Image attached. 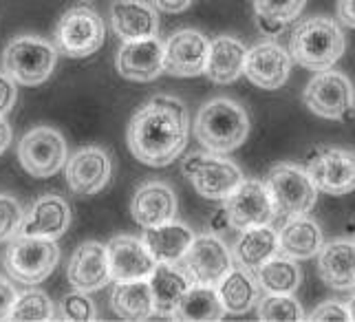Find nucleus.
I'll list each match as a JSON object with an SVG mask.
<instances>
[{
    "label": "nucleus",
    "mask_w": 355,
    "mask_h": 322,
    "mask_svg": "<svg viewBox=\"0 0 355 322\" xmlns=\"http://www.w3.org/2000/svg\"><path fill=\"white\" fill-rule=\"evenodd\" d=\"M188 135V108L177 97L155 95L130 117L126 139L135 159L150 168H164L183 153Z\"/></svg>",
    "instance_id": "f257e3e1"
},
{
    "label": "nucleus",
    "mask_w": 355,
    "mask_h": 322,
    "mask_svg": "<svg viewBox=\"0 0 355 322\" xmlns=\"http://www.w3.org/2000/svg\"><path fill=\"white\" fill-rule=\"evenodd\" d=\"M194 135L207 153L223 155L236 151L250 135L248 110L234 100H227V97L210 100L197 113Z\"/></svg>",
    "instance_id": "f03ea898"
},
{
    "label": "nucleus",
    "mask_w": 355,
    "mask_h": 322,
    "mask_svg": "<svg viewBox=\"0 0 355 322\" xmlns=\"http://www.w3.org/2000/svg\"><path fill=\"white\" fill-rule=\"evenodd\" d=\"M345 49L347 40L338 22L322 16L300 22L289 40L291 62L311 71L331 69L345 56Z\"/></svg>",
    "instance_id": "7ed1b4c3"
},
{
    "label": "nucleus",
    "mask_w": 355,
    "mask_h": 322,
    "mask_svg": "<svg viewBox=\"0 0 355 322\" xmlns=\"http://www.w3.org/2000/svg\"><path fill=\"white\" fill-rule=\"evenodd\" d=\"M58 51L51 42L35 35H20L11 40L3 53V69L16 84L40 86L51 78Z\"/></svg>",
    "instance_id": "20e7f679"
},
{
    "label": "nucleus",
    "mask_w": 355,
    "mask_h": 322,
    "mask_svg": "<svg viewBox=\"0 0 355 322\" xmlns=\"http://www.w3.org/2000/svg\"><path fill=\"white\" fill-rule=\"evenodd\" d=\"M60 261V247L55 239L31 237V234H18L11 239V245L5 256V267L11 278L24 285L42 282L53 274Z\"/></svg>",
    "instance_id": "39448f33"
},
{
    "label": "nucleus",
    "mask_w": 355,
    "mask_h": 322,
    "mask_svg": "<svg viewBox=\"0 0 355 322\" xmlns=\"http://www.w3.org/2000/svg\"><path fill=\"white\" fill-rule=\"evenodd\" d=\"M265 185L272 194L276 217H300L309 214L315 201L318 190L309 172L296 164H278L267 172Z\"/></svg>",
    "instance_id": "423d86ee"
},
{
    "label": "nucleus",
    "mask_w": 355,
    "mask_h": 322,
    "mask_svg": "<svg viewBox=\"0 0 355 322\" xmlns=\"http://www.w3.org/2000/svg\"><path fill=\"white\" fill-rule=\"evenodd\" d=\"M302 100L322 119L347 121L355 117V86L340 71H318L304 89Z\"/></svg>",
    "instance_id": "0eeeda50"
},
{
    "label": "nucleus",
    "mask_w": 355,
    "mask_h": 322,
    "mask_svg": "<svg viewBox=\"0 0 355 322\" xmlns=\"http://www.w3.org/2000/svg\"><path fill=\"white\" fill-rule=\"evenodd\" d=\"M183 175L205 199L225 201L243 181V172L234 161L214 153H197L183 159Z\"/></svg>",
    "instance_id": "6e6552de"
},
{
    "label": "nucleus",
    "mask_w": 355,
    "mask_h": 322,
    "mask_svg": "<svg viewBox=\"0 0 355 322\" xmlns=\"http://www.w3.org/2000/svg\"><path fill=\"white\" fill-rule=\"evenodd\" d=\"M69 159L67 139L51 126H38L22 135L18 144V161L31 177L46 179L62 170Z\"/></svg>",
    "instance_id": "1a4fd4ad"
},
{
    "label": "nucleus",
    "mask_w": 355,
    "mask_h": 322,
    "mask_svg": "<svg viewBox=\"0 0 355 322\" xmlns=\"http://www.w3.org/2000/svg\"><path fill=\"white\" fill-rule=\"evenodd\" d=\"M104 20L91 7L69 9L55 27V46L69 58L93 56L104 44Z\"/></svg>",
    "instance_id": "9d476101"
},
{
    "label": "nucleus",
    "mask_w": 355,
    "mask_h": 322,
    "mask_svg": "<svg viewBox=\"0 0 355 322\" xmlns=\"http://www.w3.org/2000/svg\"><path fill=\"white\" fill-rule=\"evenodd\" d=\"M309 177L318 192L342 196L355 192V153L347 148L320 146L307 157Z\"/></svg>",
    "instance_id": "9b49d317"
},
{
    "label": "nucleus",
    "mask_w": 355,
    "mask_h": 322,
    "mask_svg": "<svg viewBox=\"0 0 355 322\" xmlns=\"http://www.w3.org/2000/svg\"><path fill=\"white\" fill-rule=\"evenodd\" d=\"M181 261L192 282L216 287L232 269V252L216 234H201L192 239Z\"/></svg>",
    "instance_id": "f8f14e48"
},
{
    "label": "nucleus",
    "mask_w": 355,
    "mask_h": 322,
    "mask_svg": "<svg viewBox=\"0 0 355 322\" xmlns=\"http://www.w3.org/2000/svg\"><path fill=\"white\" fill-rule=\"evenodd\" d=\"M225 214L232 228L248 230L256 226H269L276 219V210L267 185L256 179H243L239 188L225 199Z\"/></svg>",
    "instance_id": "ddd939ff"
},
{
    "label": "nucleus",
    "mask_w": 355,
    "mask_h": 322,
    "mask_svg": "<svg viewBox=\"0 0 355 322\" xmlns=\"http://www.w3.org/2000/svg\"><path fill=\"white\" fill-rule=\"evenodd\" d=\"M210 40L197 29H181L164 44V71L175 78H197L205 73Z\"/></svg>",
    "instance_id": "4468645a"
},
{
    "label": "nucleus",
    "mask_w": 355,
    "mask_h": 322,
    "mask_svg": "<svg viewBox=\"0 0 355 322\" xmlns=\"http://www.w3.org/2000/svg\"><path fill=\"white\" fill-rule=\"evenodd\" d=\"M67 183L76 194H97L111 181L113 164L104 148L87 146L71 155L64 164Z\"/></svg>",
    "instance_id": "2eb2a0df"
},
{
    "label": "nucleus",
    "mask_w": 355,
    "mask_h": 322,
    "mask_svg": "<svg viewBox=\"0 0 355 322\" xmlns=\"http://www.w3.org/2000/svg\"><path fill=\"white\" fill-rule=\"evenodd\" d=\"M108 269H111V280H141L153 274L157 261L148 252L146 243L130 234H119L106 245Z\"/></svg>",
    "instance_id": "dca6fc26"
},
{
    "label": "nucleus",
    "mask_w": 355,
    "mask_h": 322,
    "mask_svg": "<svg viewBox=\"0 0 355 322\" xmlns=\"http://www.w3.org/2000/svg\"><path fill=\"white\" fill-rule=\"evenodd\" d=\"M243 73L259 89L276 91L289 80L291 56L276 42H261L248 51Z\"/></svg>",
    "instance_id": "f3484780"
},
{
    "label": "nucleus",
    "mask_w": 355,
    "mask_h": 322,
    "mask_svg": "<svg viewBox=\"0 0 355 322\" xmlns=\"http://www.w3.org/2000/svg\"><path fill=\"white\" fill-rule=\"evenodd\" d=\"M115 67L130 82H153L164 73V44L159 38L128 40L119 46Z\"/></svg>",
    "instance_id": "a211bd4d"
},
{
    "label": "nucleus",
    "mask_w": 355,
    "mask_h": 322,
    "mask_svg": "<svg viewBox=\"0 0 355 322\" xmlns=\"http://www.w3.org/2000/svg\"><path fill=\"white\" fill-rule=\"evenodd\" d=\"M67 278L76 291L93 294V291L104 289L106 285L111 282L106 245L97 241L82 243L71 256L69 267H67Z\"/></svg>",
    "instance_id": "6ab92c4d"
},
{
    "label": "nucleus",
    "mask_w": 355,
    "mask_h": 322,
    "mask_svg": "<svg viewBox=\"0 0 355 322\" xmlns=\"http://www.w3.org/2000/svg\"><path fill=\"white\" fill-rule=\"evenodd\" d=\"M111 24L124 42L155 38L159 33V14L146 0H113Z\"/></svg>",
    "instance_id": "aec40b11"
},
{
    "label": "nucleus",
    "mask_w": 355,
    "mask_h": 322,
    "mask_svg": "<svg viewBox=\"0 0 355 322\" xmlns=\"http://www.w3.org/2000/svg\"><path fill=\"white\" fill-rule=\"evenodd\" d=\"M130 214L141 228L173 221L177 214L175 190L164 181H148L139 185L130 201Z\"/></svg>",
    "instance_id": "412c9836"
},
{
    "label": "nucleus",
    "mask_w": 355,
    "mask_h": 322,
    "mask_svg": "<svg viewBox=\"0 0 355 322\" xmlns=\"http://www.w3.org/2000/svg\"><path fill=\"white\" fill-rule=\"evenodd\" d=\"M318 274L331 289L349 291L355 287V241L334 239L318 252Z\"/></svg>",
    "instance_id": "4be33fe9"
},
{
    "label": "nucleus",
    "mask_w": 355,
    "mask_h": 322,
    "mask_svg": "<svg viewBox=\"0 0 355 322\" xmlns=\"http://www.w3.org/2000/svg\"><path fill=\"white\" fill-rule=\"evenodd\" d=\"M71 226V207L58 194H44L35 201L22 221L20 234L44 239H60Z\"/></svg>",
    "instance_id": "5701e85b"
},
{
    "label": "nucleus",
    "mask_w": 355,
    "mask_h": 322,
    "mask_svg": "<svg viewBox=\"0 0 355 322\" xmlns=\"http://www.w3.org/2000/svg\"><path fill=\"white\" fill-rule=\"evenodd\" d=\"M324 245L322 230L318 223L307 219V214L289 217L278 234V252L293 261H309L315 258L320 247Z\"/></svg>",
    "instance_id": "b1692460"
},
{
    "label": "nucleus",
    "mask_w": 355,
    "mask_h": 322,
    "mask_svg": "<svg viewBox=\"0 0 355 322\" xmlns=\"http://www.w3.org/2000/svg\"><path fill=\"white\" fill-rule=\"evenodd\" d=\"M144 230L146 232L141 241L146 243L157 263H179L194 239V232L186 223H179L175 219Z\"/></svg>",
    "instance_id": "393cba45"
},
{
    "label": "nucleus",
    "mask_w": 355,
    "mask_h": 322,
    "mask_svg": "<svg viewBox=\"0 0 355 322\" xmlns=\"http://www.w3.org/2000/svg\"><path fill=\"white\" fill-rule=\"evenodd\" d=\"M245 58L248 49L232 35H221L210 42V53H207L205 76L214 84H232L243 76Z\"/></svg>",
    "instance_id": "a878e982"
},
{
    "label": "nucleus",
    "mask_w": 355,
    "mask_h": 322,
    "mask_svg": "<svg viewBox=\"0 0 355 322\" xmlns=\"http://www.w3.org/2000/svg\"><path fill=\"white\" fill-rule=\"evenodd\" d=\"M148 285L155 300V312L164 316H173L181 296L188 291L192 278L177 263H157L153 274L148 276Z\"/></svg>",
    "instance_id": "bb28decb"
},
{
    "label": "nucleus",
    "mask_w": 355,
    "mask_h": 322,
    "mask_svg": "<svg viewBox=\"0 0 355 322\" xmlns=\"http://www.w3.org/2000/svg\"><path fill=\"white\" fill-rule=\"evenodd\" d=\"M113 312L124 320H148L155 316V300L148 278L117 282L111 296Z\"/></svg>",
    "instance_id": "cd10ccee"
},
{
    "label": "nucleus",
    "mask_w": 355,
    "mask_h": 322,
    "mask_svg": "<svg viewBox=\"0 0 355 322\" xmlns=\"http://www.w3.org/2000/svg\"><path fill=\"white\" fill-rule=\"evenodd\" d=\"M225 316L223 303L218 298L216 287L207 285H190L188 291L177 303L173 318L183 322H216Z\"/></svg>",
    "instance_id": "c85d7f7f"
},
{
    "label": "nucleus",
    "mask_w": 355,
    "mask_h": 322,
    "mask_svg": "<svg viewBox=\"0 0 355 322\" xmlns=\"http://www.w3.org/2000/svg\"><path fill=\"white\" fill-rule=\"evenodd\" d=\"M278 254V234L269 226H256L243 230L241 239L236 241L234 256L241 267L259 269L265 261Z\"/></svg>",
    "instance_id": "c756f323"
},
{
    "label": "nucleus",
    "mask_w": 355,
    "mask_h": 322,
    "mask_svg": "<svg viewBox=\"0 0 355 322\" xmlns=\"http://www.w3.org/2000/svg\"><path fill=\"white\" fill-rule=\"evenodd\" d=\"M218 298L223 303V309L227 314H248L250 309L259 303V285L252 278L250 271L243 269H230L225 278L216 285Z\"/></svg>",
    "instance_id": "7c9ffc66"
},
{
    "label": "nucleus",
    "mask_w": 355,
    "mask_h": 322,
    "mask_svg": "<svg viewBox=\"0 0 355 322\" xmlns=\"http://www.w3.org/2000/svg\"><path fill=\"white\" fill-rule=\"evenodd\" d=\"M256 285L265 294H293L298 291L302 271L298 267V261L289 256H272L265 261L259 269H254Z\"/></svg>",
    "instance_id": "2f4dec72"
},
{
    "label": "nucleus",
    "mask_w": 355,
    "mask_h": 322,
    "mask_svg": "<svg viewBox=\"0 0 355 322\" xmlns=\"http://www.w3.org/2000/svg\"><path fill=\"white\" fill-rule=\"evenodd\" d=\"M307 0H254V16L263 33L278 35L296 22Z\"/></svg>",
    "instance_id": "473e14b6"
},
{
    "label": "nucleus",
    "mask_w": 355,
    "mask_h": 322,
    "mask_svg": "<svg viewBox=\"0 0 355 322\" xmlns=\"http://www.w3.org/2000/svg\"><path fill=\"white\" fill-rule=\"evenodd\" d=\"M53 318H55V305L40 289H29L18 294L9 314V320H22V322H49Z\"/></svg>",
    "instance_id": "72a5a7b5"
},
{
    "label": "nucleus",
    "mask_w": 355,
    "mask_h": 322,
    "mask_svg": "<svg viewBox=\"0 0 355 322\" xmlns=\"http://www.w3.org/2000/svg\"><path fill=\"white\" fill-rule=\"evenodd\" d=\"M259 318L265 322H300L304 320L300 303L291 294H267L259 303Z\"/></svg>",
    "instance_id": "f704fd0d"
},
{
    "label": "nucleus",
    "mask_w": 355,
    "mask_h": 322,
    "mask_svg": "<svg viewBox=\"0 0 355 322\" xmlns=\"http://www.w3.org/2000/svg\"><path fill=\"white\" fill-rule=\"evenodd\" d=\"M22 207L9 194H0V243L16 239L22 230Z\"/></svg>",
    "instance_id": "c9c22d12"
},
{
    "label": "nucleus",
    "mask_w": 355,
    "mask_h": 322,
    "mask_svg": "<svg viewBox=\"0 0 355 322\" xmlns=\"http://www.w3.org/2000/svg\"><path fill=\"white\" fill-rule=\"evenodd\" d=\"M64 320H73V322H91L97 318L95 305L84 291H76L69 294L67 298L62 300V307H60Z\"/></svg>",
    "instance_id": "e433bc0d"
},
{
    "label": "nucleus",
    "mask_w": 355,
    "mask_h": 322,
    "mask_svg": "<svg viewBox=\"0 0 355 322\" xmlns=\"http://www.w3.org/2000/svg\"><path fill=\"white\" fill-rule=\"evenodd\" d=\"M311 322H349V312H347V305H340V303H322L320 307L313 309V314L307 318Z\"/></svg>",
    "instance_id": "4c0bfd02"
},
{
    "label": "nucleus",
    "mask_w": 355,
    "mask_h": 322,
    "mask_svg": "<svg viewBox=\"0 0 355 322\" xmlns=\"http://www.w3.org/2000/svg\"><path fill=\"white\" fill-rule=\"evenodd\" d=\"M18 100V89L16 82L11 80L7 73H0V115H7L11 108L16 106Z\"/></svg>",
    "instance_id": "58836bf2"
},
{
    "label": "nucleus",
    "mask_w": 355,
    "mask_h": 322,
    "mask_svg": "<svg viewBox=\"0 0 355 322\" xmlns=\"http://www.w3.org/2000/svg\"><path fill=\"white\" fill-rule=\"evenodd\" d=\"M16 298H18L16 287L7 278L0 276V320H9L11 307H14Z\"/></svg>",
    "instance_id": "ea45409f"
},
{
    "label": "nucleus",
    "mask_w": 355,
    "mask_h": 322,
    "mask_svg": "<svg viewBox=\"0 0 355 322\" xmlns=\"http://www.w3.org/2000/svg\"><path fill=\"white\" fill-rule=\"evenodd\" d=\"M192 5V0H153V7L166 14H181Z\"/></svg>",
    "instance_id": "a19ab883"
},
{
    "label": "nucleus",
    "mask_w": 355,
    "mask_h": 322,
    "mask_svg": "<svg viewBox=\"0 0 355 322\" xmlns=\"http://www.w3.org/2000/svg\"><path fill=\"white\" fill-rule=\"evenodd\" d=\"M338 18L345 27L355 29V0H338Z\"/></svg>",
    "instance_id": "79ce46f5"
},
{
    "label": "nucleus",
    "mask_w": 355,
    "mask_h": 322,
    "mask_svg": "<svg viewBox=\"0 0 355 322\" xmlns=\"http://www.w3.org/2000/svg\"><path fill=\"white\" fill-rule=\"evenodd\" d=\"M9 144H11V128H9L7 119L0 115V155L7 151Z\"/></svg>",
    "instance_id": "37998d69"
},
{
    "label": "nucleus",
    "mask_w": 355,
    "mask_h": 322,
    "mask_svg": "<svg viewBox=\"0 0 355 322\" xmlns=\"http://www.w3.org/2000/svg\"><path fill=\"white\" fill-rule=\"evenodd\" d=\"M347 312H349V318L355 320V294L351 296V300L347 303Z\"/></svg>",
    "instance_id": "c03bdc74"
}]
</instances>
